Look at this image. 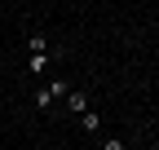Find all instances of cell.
Returning <instances> with one entry per match:
<instances>
[{
	"label": "cell",
	"mask_w": 159,
	"mask_h": 150,
	"mask_svg": "<svg viewBox=\"0 0 159 150\" xmlns=\"http://www.w3.org/2000/svg\"><path fill=\"white\" fill-rule=\"evenodd\" d=\"M80 128H84V133H97L102 124H97V115H93V110H84V115H80Z\"/></svg>",
	"instance_id": "4"
},
{
	"label": "cell",
	"mask_w": 159,
	"mask_h": 150,
	"mask_svg": "<svg viewBox=\"0 0 159 150\" xmlns=\"http://www.w3.org/2000/svg\"><path fill=\"white\" fill-rule=\"evenodd\" d=\"M27 49H31V53H40V49H49V44H44V35H27Z\"/></svg>",
	"instance_id": "5"
},
{
	"label": "cell",
	"mask_w": 159,
	"mask_h": 150,
	"mask_svg": "<svg viewBox=\"0 0 159 150\" xmlns=\"http://www.w3.org/2000/svg\"><path fill=\"white\" fill-rule=\"evenodd\" d=\"M31 102H35V110H53V102H57V88H53V84H49V88H40Z\"/></svg>",
	"instance_id": "2"
},
{
	"label": "cell",
	"mask_w": 159,
	"mask_h": 150,
	"mask_svg": "<svg viewBox=\"0 0 159 150\" xmlns=\"http://www.w3.org/2000/svg\"><path fill=\"white\" fill-rule=\"evenodd\" d=\"M66 110L84 115V110H89V93H80V88H66Z\"/></svg>",
	"instance_id": "1"
},
{
	"label": "cell",
	"mask_w": 159,
	"mask_h": 150,
	"mask_svg": "<svg viewBox=\"0 0 159 150\" xmlns=\"http://www.w3.org/2000/svg\"><path fill=\"white\" fill-rule=\"evenodd\" d=\"M27 71H31V75H44V71H49V49H40V53H31V62H27Z\"/></svg>",
	"instance_id": "3"
}]
</instances>
